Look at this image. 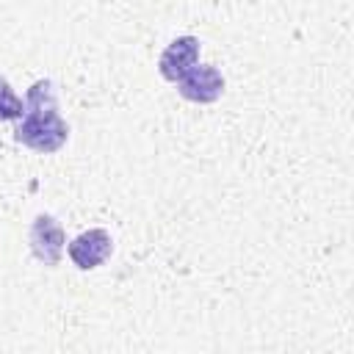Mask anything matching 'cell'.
I'll return each instance as SVG.
<instances>
[{
	"label": "cell",
	"instance_id": "1",
	"mask_svg": "<svg viewBox=\"0 0 354 354\" xmlns=\"http://www.w3.org/2000/svg\"><path fill=\"white\" fill-rule=\"evenodd\" d=\"M14 138L33 152H58L69 138V124L64 122L55 100L53 80H36L25 97V116L19 119Z\"/></svg>",
	"mask_w": 354,
	"mask_h": 354
},
{
	"label": "cell",
	"instance_id": "2",
	"mask_svg": "<svg viewBox=\"0 0 354 354\" xmlns=\"http://www.w3.org/2000/svg\"><path fill=\"white\" fill-rule=\"evenodd\" d=\"M28 241H30V252L39 263L58 266V260L64 254V246H66V235H64V227L55 221V216L39 213L30 224Z\"/></svg>",
	"mask_w": 354,
	"mask_h": 354
},
{
	"label": "cell",
	"instance_id": "3",
	"mask_svg": "<svg viewBox=\"0 0 354 354\" xmlns=\"http://www.w3.org/2000/svg\"><path fill=\"white\" fill-rule=\"evenodd\" d=\"M111 252H113V241H111V232L102 230V227H94V230H86V232L75 235L66 246L69 260L83 271L102 266L111 257Z\"/></svg>",
	"mask_w": 354,
	"mask_h": 354
},
{
	"label": "cell",
	"instance_id": "4",
	"mask_svg": "<svg viewBox=\"0 0 354 354\" xmlns=\"http://www.w3.org/2000/svg\"><path fill=\"white\" fill-rule=\"evenodd\" d=\"M177 91L185 100L199 102V105L216 102L224 94V75L213 64H196L188 75H183L177 80Z\"/></svg>",
	"mask_w": 354,
	"mask_h": 354
},
{
	"label": "cell",
	"instance_id": "5",
	"mask_svg": "<svg viewBox=\"0 0 354 354\" xmlns=\"http://www.w3.org/2000/svg\"><path fill=\"white\" fill-rule=\"evenodd\" d=\"M199 64V39L196 36H177L174 41L166 44V50L158 58V72L177 83L183 75H188Z\"/></svg>",
	"mask_w": 354,
	"mask_h": 354
},
{
	"label": "cell",
	"instance_id": "6",
	"mask_svg": "<svg viewBox=\"0 0 354 354\" xmlns=\"http://www.w3.org/2000/svg\"><path fill=\"white\" fill-rule=\"evenodd\" d=\"M25 116V102L14 94L11 83L0 75V119L3 122H19Z\"/></svg>",
	"mask_w": 354,
	"mask_h": 354
}]
</instances>
